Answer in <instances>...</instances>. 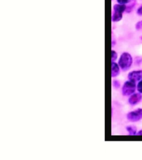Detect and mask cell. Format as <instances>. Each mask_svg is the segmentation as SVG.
Wrapping results in <instances>:
<instances>
[{
	"label": "cell",
	"instance_id": "cell-1",
	"mask_svg": "<svg viewBox=\"0 0 142 160\" xmlns=\"http://www.w3.org/2000/svg\"><path fill=\"white\" fill-rule=\"evenodd\" d=\"M132 63L133 58L132 56L129 53L123 52L120 55L118 64L122 71H127L130 68Z\"/></svg>",
	"mask_w": 142,
	"mask_h": 160
},
{
	"label": "cell",
	"instance_id": "cell-2",
	"mask_svg": "<svg viewBox=\"0 0 142 160\" xmlns=\"http://www.w3.org/2000/svg\"><path fill=\"white\" fill-rule=\"evenodd\" d=\"M127 6L122 4H115L113 6L114 12L113 13L112 20L113 22H118L122 19L123 13L126 10Z\"/></svg>",
	"mask_w": 142,
	"mask_h": 160
},
{
	"label": "cell",
	"instance_id": "cell-3",
	"mask_svg": "<svg viewBox=\"0 0 142 160\" xmlns=\"http://www.w3.org/2000/svg\"><path fill=\"white\" fill-rule=\"evenodd\" d=\"M136 90L135 82L132 81H127L125 82L122 88V95L125 96L132 95L135 93Z\"/></svg>",
	"mask_w": 142,
	"mask_h": 160
},
{
	"label": "cell",
	"instance_id": "cell-4",
	"mask_svg": "<svg viewBox=\"0 0 142 160\" xmlns=\"http://www.w3.org/2000/svg\"><path fill=\"white\" fill-rule=\"evenodd\" d=\"M127 118L130 122H136L142 119V108H138L128 113Z\"/></svg>",
	"mask_w": 142,
	"mask_h": 160
},
{
	"label": "cell",
	"instance_id": "cell-5",
	"mask_svg": "<svg viewBox=\"0 0 142 160\" xmlns=\"http://www.w3.org/2000/svg\"><path fill=\"white\" fill-rule=\"evenodd\" d=\"M128 78L130 81L135 82L140 81L142 80V70L133 71L128 73Z\"/></svg>",
	"mask_w": 142,
	"mask_h": 160
},
{
	"label": "cell",
	"instance_id": "cell-6",
	"mask_svg": "<svg viewBox=\"0 0 142 160\" xmlns=\"http://www.w3.org/2000/svg\"><path fill=\"white\" fill-rule=\"evenodd\" d=\"M142 99V95L140 93H133L130 96L128 99V102L130 105H135L140 103Z\"/></svg>",
	"mask_w": 142,
	"mask_h": 160
},
{
	"label": "cell",
	"instance_id": "cell-7",
	"mask_svg": "<svg viewBox=\"0 0 142 160\" xmlns=\"http://www.w3.org/2000/svg\"><path fill=\"white\" fill-rule=\"evenodd\" d=\"M120 73V67L118 64L115 62H112V77L115 78Z\"/></svg>",
	"mask_w": 142,
	"mask_h": 160
},
{
	"label": "cell",
	"instance_id": "cell-8",
	"mask_svg": "<svg viewBox=\"0 0 142 160\" xmlns=\"http://www.w3.org/2000/svg\"><path fill=\"white\" fill-rule=\"evenodd\" d=\"M126 130L130 136H134L137 135V128L133 126H129L126 128Z\"/></svg>",
	"mask_w": 142,
	"mask_h": 160
},
{
	"label": "cell",
	"instance_id": "cell-9",
	"mask_svg": "<svg viewBox=\"0 0 142 160\" xmlns=\"http://www.w3.org/2000/svg\"><path fill=\"white\" fill-rule=\"evenodd\" d=\"M118 3L122 5H126L130 2H133L135 1V0H117Z\"/></svg>",
	"mask_w": 142,
	"mask_h": 160
},
{
	"label": "cell",
	"instance_id": "cell-10",
	"mask_svg": "<svg viewBox=\"0 0 142 160\" xmlns=\"http://www.w3.org/2000/svg\"><path fill=\"white\" fill-rule=\"evenodd\" d=\"M118 54L116 51L114 50L112 51V62H115L117 59Z\"/></svg>",
	"mask_w": 142,
	"mask_h": 160
},
{
	"label": "cell",
	"instance_id": "cell-11",
	"mask_svg": "<svg viewBox=\"0 0 142 160\" xmlns=\"http://www.w3.org/2000/svg\"><path fill=\"white\" fill-rule=\"evenodd\" d=\"M137 88L139 93H142V80L140 81V82L138 83Z\"/></svg>",
	"mask_w": 142,
	"mask_h": 160
},
{
	"label": "cell",
	"instance_id": "cell-12",
	"mask_svg": "<svg viewBox=\"0 0 142 160\" xmlns=\"http://www.w3.org/2000/svg\"><path fill=\"white\" fill-rule=\"evenodd\" d=\"M113 86L115 87V88H119L120 86V83L119 81L118 80H115L113 82Z\"/></svg>",
	"mask_w": 142,
	"mask_h": 160
},
{
	"label": "cell",
	"instance_id": "cell-13",
	"mask_svg": "<svg viewBox=\"0 0 142 160\" xmlns=\"http://www.w3.org/2000/svg\"><path fill=\"white\" fill-rule=\"evenodd\" d=\"M135 28L137 30H142V20L138 22L136 25H135Z\"/></svg>",
	"mask_w": 142,
	"mask_h": 160
},
{
	"label": "cell",
	"instance_id": "cell-14",
	"mask_svg": "<svg viewBox=\"0 0 142 160\" xmlns=\"http://www.w3.org/2000/svg\"><path fill=\"white\" fill-rule=\"evenodd\" d=\"M137 13L139 16H142V5L140 6V8H138Z\"/></svg>",
	"mask_w": 142,
	"mask_h": 160
},
{
	"label": "cell",
	"instance_id": "cell-15",
	"mask_svg": "<svg viewBox=\"0 0 142 160\" xmlns=\"http://www.w3.org/2000/svg\"><path fill=\"white\" fill-rule=\"evenodd\" d=\"M138 136H142V130H140V131H138L137 133V135Z\"/></svg>",
	"mask_w": 142,
	"mask_h": 160
}]
</instances>
